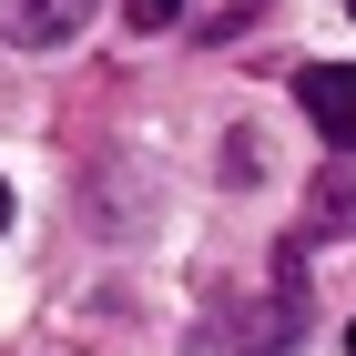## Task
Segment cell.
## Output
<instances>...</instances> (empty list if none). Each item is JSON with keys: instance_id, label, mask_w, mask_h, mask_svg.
Returning <instances> with one entry per match:
<instances>
[{"instance_id": "cell-6", "label": "cell", "mask_w": 356, "mask_h": 356, "mask_svg": "<svg viewBox=\"0 0 356 356\" xmlns=\"http://www.w3.org/2000/svg\"><path fill=\"white\" fill-rule=\"evenodd\" d=\"M346 356H356V336H346Z\"/></svg>"}, {"instance_id": "cell-2", "label": "cell", "mask_w": 356, "mask_h": 356, "mask_svg": "<svg viewBox=\"0 0 356 356\" xmlns=\"http://www.w3.org/2000/svg\"><path fill=\"white\" fill-rule=\"evenodd\" d=\"M92 10H102V0H0V41H10V51H61Z\"/></svg>"}, {"instance_id": "cell-7", "label": "cell", "mask_w": 356, "mask_h": 356, "mask_svg": "<svg viewBox=\"0 0 356 356\" xmlns=\"http://www.w3.org/2000/svg\"><path fill=\"white\" fill-rule=\"evenodd\" d=\"M346 10H356V0H346Z\"/></svg>"}, {"instance_id": "cell-3", "label": "cell", "mask_w": 356, "mask_h": 356, "mask_svg": "<svg viewBox=\"0 0 356 356\" xmlns=\"http://www.w3.org/2000/svg\"><path fill=\"white\" fill-rule=\"evenodd\" d=\"M316 214H326L336 234H356V193H326V204H316Z\"/></svg>"}, {"instance_id": "cell-4", "label": "cell", "mask_w": 356, "mask_h": 356, "mask_svg": "<svg viewBox=\"0 0 356 356\" xmlns=\"http://www.w3.org/2000/svg\"><path fill=\"white\" fill-rule=\"evenodd\" d=\"M133 21L143 31H173V0H133Z\"/></svg>"}, {"instance_id": "cell-1", "label": "cell", "mask_w": 356, "mask_h": 356, "mask_svg": "<svg viewBox=\"0 0 356 356\" xmlns=\"http://www.w3.org/2000/svg\"><path fill=\"white\" fill-rule=\"evenodd\" d=\"M296 102H305V122H316L336 153H356V61H305Z\"/></svg>"}, {"instance_id": "cell-5", "label": "cell", "mask_w": 356, "mask_h": 356, "mask_svg": "<svg viewBox=\"0 0 356 356\" xmlns=\"http://www.w3.org/2000/svg\"><path fill=\"white\" fill-rule=\"evenodd\" d=\"M0 224H10V184H0Z\"/></svg>"}]
</instances>
